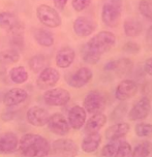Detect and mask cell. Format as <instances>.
I'll list each match as a JSON object with an SVG mask.
<instances>
[{
  "mask_svg": "<svg viewBox=\"0 0 152 157\" xmlns=\"http://www.w3.org/2000/svg\"><path fill=\"white\" fill-rule=\"evenodd\" d=\"M131 152L133 149L131 144L126 141H121L118 143L117 151L114 157H131Z\"/></svg>",
  "mask_w": 152,
  "mask_h": 157,
  "instance_id": "1f68e13d",
  "label": "cell"
},
{
  "mask_svg": "<svg viewBox=\"0 0 152 157\" xmlns=\"http://www.w3.org/2000/svg\"><path fill=\"white\" fill-rule=\"evenodd\" d=\"M34 39L41 47L50 48L55 43V37L53 32L44 28H37L34 31Z\"/></svg>",
  "mask_w": 152,
  "mask_h": 157,
  "instance_id": "7402d4cb",
  "label": "cell"
},
{
  "mask_svg": "<svg viewBox=\"0 0 152 157\" xmlns=\"http://www.w3.org/2000/svg\"><path fill=\"white\" fill-rule=\"evenodd\" d=\"M138 92V84L134 80H122L115 90V97L119 101H126L134 97Z\"/></svg>",
  "mask_w": 152,
  "mask_h": 157,
  "instance_id": "30bf717a",
  "label": "cell"
},
{
  "mask_svg": "<svg viewBox=\"0 0 152 157\" xmlns=\"http://www.w3.org/2000/svg\"><path fill=\"white\" fill-rule=\"evenodd\" d=\"M10 80H12V82H14L15 84H18V85H21V84H24L27 82L28 78H29V75H28L26 68H25L24 66H17L10 69Z\"/></svg>",
  "mask_w": 152,
  "mask_h": 157,
  "instance_id": "484cf974",
  "label": "cell"
},
{
  "mask_svg": "<svg viewBox=\"0 0 152 157\" xmlns=\"http://www.w3.org/2000/svg\"><path fill=\"white\" fill-rule=\"evenodd\" d=\"M109 3L119 10H122V0H109Z\"/></svg>",
  "mask_w": 152,
  "mask_h": 157,
  "instance_id": "b9f144b4",
  "label": "cell"
},
{
  "mask_svg": "<svg viewBox=\"0 0 152 157\" xmlns=\"http://www.w3.org/2000/svg\"><path fill=\"white\" fill-rule=\"evenodd\" d=\"M28 93L22 88H13L8 90L3 96V103L7 108H12L24 102L27 99Z\"/></svg>",
  "mask_w": 152,
  "mask_h": 157,
  "instance_id": "e0dca14e",
  "label": "cell"
},
{
  "mask_svg": "<svg viewBox=\"0 0 152 157\" xmlns=\"http://www.w3.org/2000/svg\"><path fill=\"white\" fill-rule=\"evenodd\" d=\"M70 100V93L64 88H51L45 92L44 101L51 106H63Z\"/></svg>",
  "mask_w": 152,
  "mask_h": 157,
  "instance_id": "8992f818",
  "label": "cell"
},
{
  "mask_svg": "<svg viewBox=\"0 0 152 157\" xmlns=\"http://www.w3.org/2000/svg\"><path fill=\"white\" fill-rule=\"evenodd\" d=\"M108 118L105 114L97 113L93 114L88 120L85 122V133L91 134V133H97L103 126L106 125Z\"/></svg>",
  "mask_w": 152,
  "mask_h": 157,
  "instance_id": "ac0fdd59",
  "label": "cell"
},
{
  "mask_svg": "<svg viewBox=\"0 0 152 157\" xmlns=\"http://www.w3.org/2000/svg\"><path fill=\"white\" fill-rule=\"evenodd\" d=\"M20 27H22V24L20 23V20L14 13L10 12L0 13V28L6 30V31L12 32Z\"/></svg>",
  "mask_w": 152,
  "mask_h": 157,
  "instance_id": "44dd1931",
  "label": "cell"
},
{
  "mask_svg": "<svg viewBox=\"0 0 152 157\" xmlns=\"http://www.w3.org/2000/svg\"><path fill=\"white\" fill-rule=\"evenodd\" d=\"M60 80V74L54 67H46L38 74L36 85L41 90H48L54 87Z\"/></svg>",
  "mask_w": 152,
  "mask_h": 157,
  "instance_id": "ba28073f",
  "label": "cell"
},
{
  "mask_svg": "<svg viewBox=\"0 0 152 157\" xmlns=\"http://www.w3.org/2000/svg\"><path fill=\"white\" fill-rule=\"evenodd\" d=\"M116 65H117L116 60H110L105 64L103 69H105L106 71H115V69H116Z\"/></svg>",
  "mask_w": 152,
  "mask_h": 157,
  "instance_id": "74e56055",
  "label": "cell"
},
{
  "mask_svg": "<svg viewBox=\"0 0 152 157\" xmlns=\"http://www.w3.org/2000/svg\"><path fill=\"white\" fill-rule=\"evenodd\" d=\"M136 134L139 137H151L152 136V124L141 122L138 123L134 127Z\"/></svg>",
  "mask_w": 152,
  "mask_h": 157,
  "instance_id": "f546056e",
  "label": "cell"
},
{
  "mask_svg": "<svg viewBox=\"0 0 152 157\" xmlns=\"http://www.w3.org/2000/svg\"><path fill=\"white\" fill-rule=\"evenodd\" d=\"M19 149L26 157H46L51 147L44 136L35 133H27L19 141Z\"/></svg>",
  "mask_w": 152,
  "mask_h": 157,
  "instance_id": "7a4b0ae2",
  "label": "cell"
},
{
  "mask_svg": "<svg viewBox=\"0 0 152 157\" xmlns=\"http://www.w3.org/2000/svg\"><path fill=\"white\" fill-rule=\"evenodd\" d=\"M117 39L113 32L100 31L92 36L85 44L82 50V59L87 64L94 65L99 62L103 53L116 46Z\"/></svg>",
  "mask_w": 152,
  "mask_h": 157,
  "instance_id": "6da1fadb",
  "label": "cell"
},
{
  "mask_svg": "<svg viewBox=\"0 0 152 157\" xmlns=\"http://www.w3.org/2000/svg\"><path fill=\"white\" fill-rule=\"evenodd\" d=\"M76 58V52L72 47L69 46H64L61 49H59V51L56 54L55 57V62L56 65L59 68H68V67L74 63Z\"/></svg>",
  "mask_w": 152,
  "mask_h": 157,
  "instance_id": "2e32d148",
  "label": "cell"
},
{
  "mask_svg": "<svg viewBox=\"0 0 152 157\" xmlns=\"http://www.w3.org/2000/svg\"><path fill=\"white\" fill-rule=\"evenodd\" d=\"M91 2L92 0H72V6L76 12L80 13L89 7Z\"/></svg>",
  "mask_w": 152,
  "mask_h": 157,
  "instance_id": "e575fe53",
  "label": "cell"
},
{
  "mask_svg": "<svg viewBox=\"0 0 152 157\" xmlns=\"http://www.w3.org/2000/svg\"><path fill=\"white\" fill-rule=\"evenodd\" d=\"M151 110L150 99L146 96L141 97L128 112V119L131 121H139V120L146 119Z\"/></svg>",
  "mask_w": 152,
  "mask_h": 157,
  "instance_id": "9c48e42d",
  "label": "cell"
},
{
  "mask_svg": "<svg viewBox=\"0 0 152 157\" xmlns=\"http://www.w3.org/2000/svg\"><path fill=\"white\" fill-rule=\"evenodd\" d=\"M122 49L125 53H128V54H137L138 52H140L141 47L139 44L134 43V41H127L124 44Z\"/></svg>",
  "mask_w": 152,
  "mask_h": 157,
  "instance_id": "d590c367",
  "label": "cell"
},
{
  "mask_svg": "<svg viewBox=\"0 0 152 157\" xmlns=\"http://www.w3.org/2000/svg\"><path fill=\"white\" fill-rule=\"evenodd\" d=\"M146 43H147L149 46L152 47V24L147 29V33H146Z\"/></svg>",
  "mask_w": 152,
  "mask_h": 157,
  "instance_id": "60d3db41",
  "label": "cell"
},
{
  "mask_svg": "<svg viewBox=\"0 0 152 157\" xmlns=\"http://www.w3.org/2000/svg\"><path fill=\"white\" fill-rule=\"evenodd\" d=\"M36 17L38 21L48 28H57L62 23L57 10L48 4H39L36 7Z\"/></svg>",
  "mask_w": 152,
  "mask_h": 157,
  "instance_id": "3957f363",
  "label": "cell"
},
{
  "mask_svg": "<svg viewBox=\"0 0 152 157\" xmlns=\"http://www.w3.org/2000/svg\"><path fill=\"white\" fill-rule=\"evenodd\" d=\"M106 105L107 99L105 95L96 90L90 91L89 93H87L83 101V108L85 109L86 113L91 115L101 113L105 110Z\"/></svg>",
  "mask_w": 152,
  "mask_h": 157,
  "instance_id": "277c9868",
  "label": "cell"
},
{
  "mask_svg": "<svg viewBox=\"0 0 152 157\" xmlns=\"http://www.w3.org/2000/svg\"><path fill=\"white\" fill-rule=\"evenodd\" d=\"M86 118H87V113L85 109L81 105H74L68 112L67 121L69 123L70 128L79 130L85 124Z\"/></svg>",
  "mask_w": 152,
  "mask_h": 157,
  "instance_id": "9a60e30c",
  "label": "cell"
},
{
  "mask_svg": "<svg viewBox=\"0 0 152 157\" xmlns=\"http://www.w3.org/2000/svg\"><path fill=\"white\" fill-rule=\"evenodd\" d=\"M67 1H68V0H53L55 7L59 10H64V7H65L67 4Z\"/></svg>",
  "mask_w": 152,
  "mask_h": 157,
  "instance_id": "ab89813d",
  "label": "cell"
},
{
  "mask_svg": "<svg viewBox=\"0 0 152 157\" xmlns=\"http://www.w3.org/2000/svg\"><path fill=\"white\" fill-rule=\"evenodd\" d=\"M47 63V58L43 55H34L29 59L28 62L30 69L35 74H39L44 68H46Z\"/></svg>",
  "mask_w": 152,
  "mask_h": 157,
  "instance_id": "4316f807",
  "label": "cell"
},
{
  "mask_svg": "<svg viewBox=\"0 0 152 157\" xmlns=\"http://www.w3.org/2000/svg\"><path fill=\"white\" fill-rule=\"evenodd\" d=\"M121 12L118 8L114 7L112 4L105 3L101 7V21L109 28H115L119 24Z\"/></svg>",
  "mask_w": 152,
  "mask_h": 157,
  "instance_id": "5bb4252c",
  "label": "cell"
},
{
  "mask_svg": "<svg viewBox=\"0 0 152 157\" xmlns=\"http://www.w3.org/2000/svg\"><path fill=\"white\" fill-rule=\"evenodd\" d=\"M101 143V136L99 132L87 134L82 141V150L86 153H93L95 152Z\"/></svg>",
  "mask_w": 152,
  "mask_h": 157,
  "instance_id": "603a6c76",
  "label": "cell"
},
{
  "mask_svg": "<svg viewBox=\"0 0 152 157\" xmlns=\"http://www.w3.org/2000/svg\"><path fill=\"white\" fill-rule=\"evenodd\" d=\"M144 71L147 75L152 77V57L148 58L144 63Z\"/></svg>",
  "mask_w": 152,
  "mask_h": 157,
  "instance_id": "f35d334b",
  "label": "cell"
},
{
  "mask_svg": "<svg viewBox=\"0 0 152 157\" xmlns=\"http://www.w3.org/2000/svg\"><path fill=\"white\" fill-rule=\"evenodd\" d=\"M129 129H131V126L128 123L118 122L110 126L106 130V139L109 141H119L129 132Z\"/></svg>",
  "mask_w": 152,
  "mask_h": 157,
  "instance_id": "ffe728a7",
  "label": "cell"
},
{
  "mask_svg": "<svg viewBox=\"0 0 152 157\" xmlns=\"http://www.w3.org/2000/svg\"><path fill=\"white\" fill-rule=\"evenodd\" d=\"M14 117H15V112L14 111H5L1 115V119L3 120L4 122L12 121L14 119Z\"/></svg>",
  "mask_w": 152,
  "mask_h": 157,
  "instance_id": "8d00e7d4",
  "label": "cell"
},
{
  "mask_svg": "<svg viewBox=\"0 0 152 157\" xmlns=\"http://www.w3.org/2000/svg\"><path fill=\"white\" fill-rule=\"evenodd\" d=\"M121 102L122 103H120L119 105H117L111 115L112 120L115 122H118V121H120V120H122L126 115V113L128 112L127 111V105L124 103L123 101H121Z\"/></svg>",
  "mask_w": 152,
  "mask_h": 157,
  "instance_id": "d6a6232c",
  "label": "cell"
},
{
  "mask_svg": "<svg viewBox=\"0 0 152 157\" xmlns=\"http://www.w3.org/2000/svg\"><path fill=\"white\" fill-rule=\"evenodd\" d=\"M52 153L56 157H77L79 147L70 139H59L54 141L51 147Z\"/></svg>",
  "mask_w": 152,
  "mask_h": 157,
  "instance_id": "5b68a950",
  "label": "cell"
},
{
  "mask_svg": "<svg viewBox=\"0 0 152 157\" xmlns=\"http://www.w3.org/2000/svg\"><path fill=\"white\" fill-rule=\"evenodd\" d=\"M47 124L51 132L57 136H65L70 130L69 123L62 114H53L52 116H50Z\"/></svg>",
  "mask_w": 152,
  "mask_h": 157,
  "instance_id": "7c38bea8",
  "label": "cell"
},
{
  "mask_svg": "<svg viewBox=\"0 0 152 157\" xmlns=\"http://www.w3.org/2000/svg\"><path fill=\"white\" fill-rule=\"evenodd\" d=\"M118 143L117 141H111V143L105 145L100 151V155L103 157H114L117 151Z\"/></svg>",
  "mask_w": 152,
  "mask_h": 157,
  "instance_id": "836d02e7",
  "label": "cell"
},
{
  "mask_svg": "<svg viewBox=\"0 0 152 157\" xmlns=\"http://www.w3.org/2000/svg\"><path fill=\"white\" fill-rule=\"evenodd\" d=\"M139 12L145 19L152 21V0H140Z\"/></svg>",
  "mask_w": 152,
  "mask_h": 157,
  "instance_id": "4dcf8cb0",
  "label": "cell"
},
{
  "mask_svg": "<svg viewBox=\"0 0 152 157\" xmlns=\"http://www.w3.org/2000/svg\"><path fill=\"white\" fill-rule=\"evenodd\" d=\"M97 25L94 22L93 19L86 16H80L74 21L72 29L76 35L81 38L88 37L95 31Z\"/></svg>",
  "mask_w": 152,
  "mask_h": 157,
  "instance_id": "52a82bcc",
  "label": "cell"
},
{
  "mask_svg": "<svg viewBox=\"0 0 152 157\" xmlns=\"http://www.w3.org/2000/svg\"><path fill=\"white\" fill-rule=\"evenodd\" d=\"M19 140L14 132H5L0 136V153L10 154L18 149Z\"/></svg>",
  "mask_w": 152,
  "mask_h": 157,
  "instance_id": "d6986e66",
  "label": "cell"
},
{
  "mask_svg": "<svg viewBox=\"0 0 152 157\" xmlns=\"http://www.w3.org/2000/svg\"><path fill=\"white\" fill-rule=\"evenodd\" d=\"M20 60V53L15 48L6 49L0 52V64L1 65H7V64H14Z\"/></svg>",
  "mask_w": 152,
  "mask_h": 157,
  "instance_id": "d4e9b609",
  "label": "cell"
},
{
  "mask_svg": "<svg viewBox=\"0 0 152 157\" xmlns=\"http://www.w3.org/2000/svg\"><path fill=\"white\" fill-rule=\"evenodd\" d=\"M123 31L127 37H137L143 31V25L136 19H126L123 22Z\"/></svg>",
  "mask_w": 152,
  "mask_h": 157,
  "instance_id": "cb8c5ba5",
  "label": "cell"
},
{
  "mask_svg": "<svg viewBox=\"0 0 152 157\" xmlns=\"http://www.w3.org/2000/svg\"><path fill=\"white\" fill-rule=\"evenodd\" d=\"M50 115L47 110L41 106H31L26 113L27 122L32 126H41L46 125L49 121Z\"/></svg>",
  "mask_w": 152,
  "mask_h": 157,
  "instance_id": "4fadbf2b",
  "label": "cell"
},
{
  "mask_svg": "<svg viewBox=\"0 0 152 157\" xmlns=\"http://www.w3.org/2000/svg\"><path fill=\"white\" fill-rule=\"evenodd\" d=\"M152 151V144L150 142H141L131 152V157H149Z\"/></svg>",
  "mask_w": 152,
  "mask_h": 157,
  "instance_id": "83f0119b",
  "label": "cell"
},
{
  "mask_svg": "<svg viewBox=\"0 0 152 157\" xmlns=\"http://www.w3.org/2000/svg\"><path fill=\"white\" fill-rule=\"evenodd\" d=\"M93 78V72L88 67H80L77 71H75L68 78H66L67 84L76 89L83 88L86 86Z\"/></svg>",
  "mask_w": 152,
  "mask_h": 157,
  "instance_id": "8fae6325",
  "label": "cell"
},
{
  "mask_svg": "<svg viewBox=\"0 0 152 157\" xmlns=\"http://www.w3.org/2000/svg\"><path fill=\"white\" fill-rule=\"evenodd\" d=\"M117 65H116V69L115 71H117L119 75H125L127 74L128 71H131L133 68V61L131 60L129 58H120L116 60Z\"/></svg>",
  "mask_w": 152,
  "mask_h": 157,
  "instance_id": "f1b7e54d",
  "label": "cell"
}]
</instances>
